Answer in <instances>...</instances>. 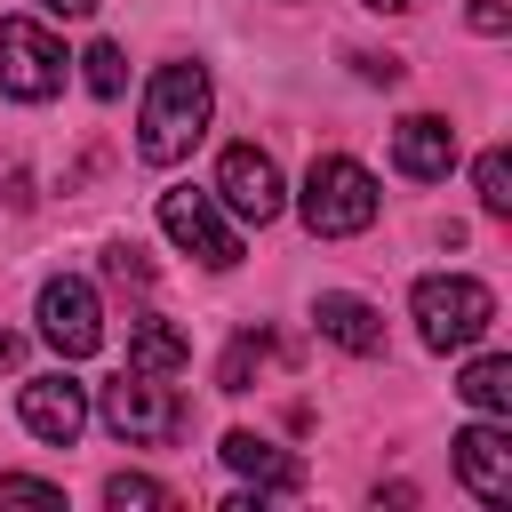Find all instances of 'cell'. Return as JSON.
I'll list each match as a JSON object with an SVG mask.
<instances>
[{"mask_svg":"<svg viewBox=\"0 0 512 512\" xmlns=\"http://www.w3.org/2000/svg\"><path fill=\"white\" fill-rule=\"evenodd\" d=\"M392 168H400L408 184H440V176L456 168V128H448L440 112H408V120L392 128Z\"/></svg>","mask_w":512,"mask_h":512,"instance_id":"obj_10","label":"cell"},{"mask_svg":"<svg viewBox=\"0 0 512 512\" xmlns=\"http://www.w3.org/2000/svg\"><path fill=\"white\" fill-rule=\"evenodd\" d=\"M200 128H208V72H200L192 56H176V64H160L152 88H144L136 152H144L152 168H168V160H184V152L200 144Z\"/></svg>","mask_w":512,"mask_h":512,"instance_id":"obj_1","label":"cell"},{"mask_svg":"<svg viewBox=\"0 0 512 512\" xmlns=\"http://www.w3.org/2000/svg\"><path fill=\"white\" fill-rule=\"evenodd\" d=\"M264 360H272V344H264V336H240V344L224 352V368H216V384H224V392H248Z\"/></svg>","mask_w":512,"mask_h":512,"instance_id":"obj_17","label":"cell"},{"mask_svg":"<svg viewBox=\"0 0 512 512\" xmlns=\"http://www.w3.org/2000/svg\"><path fill=\"white\" fill-rule=\"evenodd\" d=\"M16 416H24V432H32V440L72 448V440L88 432V392H80L72 376H32V384L16 392Z\"/></svg>","mask_w":512,"mask_h":512,"instance_id":"obj_9","label":"cell"},{"mask_svg":"<svg viewBox=\"0 0 512 512\" xmlns=\"http://www.w3.org/2000/svg\"><path fill=\"white\" fill-rule=\"evenodd\" d=\"M40 336L64 352V360H88L96 344H104V312H96V288L88 280H48L40 288Z\"/></svg>","mask_w":512,"mask_h":512,"instance_id":"obj_8","label":"cell"},{"mask_svg":"<svg viewBox=\"0 0 512 512\" xmlns=\"http://www.w3.org/2000/svg\"><path fill=\"white\" fill-rule=\"evenodd\" d=\"M448 448H456V472L480 504H512V440L496 424H464Z\"/></svg>","mask_w":512,"mask_h":512,"instance_id":"obj_11","label":"cell"},{"mask_svg":"<svg viewBox=\"0 0 512 512\" xmlns=\"http://www.w3.org/2000/svg\"><path fill=\"white\" fill-rule=\"evenodd\" d=\"M16 360H24V336H8V328H0V368H16Z\"/></svg>","mask_w":512,"mask_h":512,"instance_id":"obj_25","label":"cell"},{"mask_svg":"<svg viewBox=\"0 0 512 512\" xmlns=\"http://www.w3.org/2000/svg\"><path fill=\"white\" fill-rule=\"evenodd\" d=\"M216 200L240 216V224H272L280 216V168H272V152H256V144H232L224 160H216Z\"/></svg>","mask_w":512,"mask_h":512,"instance_id":"obj_7","label":"cell"},{"mask_svg":"<svg viewBox=\"0 0 512 512\" xmlns=\"http://www.w3.org/2000/svg\"><path fill=\"white\" fill-rule=\"evenodd\" d=\"M0 504H64V488L32 480V472H0Z\"/></svg>","mask_w":512,"mask_h":512,"instance_id":"obj_21","label":"cell"},{"mask_svg":"<svg viewBox=\"0 0 512 512\" xmlns=\"http://www.w3.org/2000/svg\"><path fill=\"white\" fill-rule=\"evenodd\" d=\"M224 464H232L240 480H256V496H264V488H304V464H296L288 448L256 440V432H224Z\"/></svg>","mask_w":512,"mask_h":512,"instance_id":"obj_13","label":"cell"},{"mask_svg":"<svg viewBox=\"0 0 512 512\" xmlns=\"http://www.w3.org/2000/svg\"><path fill=\"white\" fill-rule=\"evenodd\" d=\"M40 16H64V24H80V16H96V0H40Z\"/></svg>","mask_w":512,"mask_h":512,"instance_id":"obj_24","label":"cell"},{"mask_svg":"<svg viewBox=\"0 0 512 512\" xmlns=\"http://www.w3.org/2000/svg\"><path fill=\"white\" fill-rule=\"evenodd\" d=\"M416 328L432 352H464L496 328V296L472 272H432V280H416Z\"/></svg>","mask_w":512,"mask_h":512,"instance_id":"obj_3","label":"cell"},{"mask_svg":"<svg viewBox=\"0 0 512 512\" xmlns=\"http://www.w3.org/2000/svg\"><path fill=\"white\" fill-rule=\"evenodd\" d=\"M472 176H480V208L488 216H512V160H504V144H488Z\"/></svg>","mask_w":512,"mask_h":512,"instance_id":"obj_16","label":"cell"},{"mask_svg":"<svg viewBox=\"0 0 512 512\" xmlns=\"http://www.w3.org/2000/svg\"><path fill=\"white\" fill-rule=\"evenodd\" d=\"M104 504H112V512H152V504H168V488L144 480V472H112V480H104Z\"/></svg>","mask_w":512,"mask_h":512,"instance_id":"obj_18","label":"cell"},{"mask_svg":"<svg viewBox=\"0 0 512 512\" xmlns=\"http://www.w3.org/2000/svg\"><path fill=\"white\" fill-rule=\"evenodd\" d=\"M104 424L128 440V448H168L176 432H184V400L160 384V376H112L104 384Z\"/></svg>","mask_w":512,"mask_h":512,"instance_id":"obj_4","label":"cell"},{"mask_svg":"<svg viewBox=\"0 0 512 512\" xmlns=\"http://www.w3.org/2000/svg\"><path fill=\"white\" fill-rule=\"evenodd\" d=\"M128 368H136V376H176V368H192V336L152 312V320L128 328Z\"/></svg>","mask_w":512,"mask_h":512,"instance_id":"obj_14","label":"cell"},{"mask_svg":"<svg viewBox=\"0 0 512 512\" xmlns=\"http://www.w3.org/2000/svg\"><path fill=\"white\" fill-rule=\"evenodd\" d=\"M160 232L184 248V256H200V264H240V232L216 216V200L208 192H192V184H176V192H160Z\"/></svg>","mask_w":512,"mask_h":512,"instance_id":"obj_6","label":"cell"},{"mask_svg":"<svg viewBox=\"0 0 512 512\" xmlns=\"http://www.w3.org/2000/svg\"><path fill=\"white\" fill-rule=\"evenodd\" d=\"M352 64H360V80H384V88H392V80H400V72H408V64H400V56H352Z\"/></svg>","mask_w":512,"mask_h":512,"instance_id":"obj_23","label":"cell"},{"mask_svg":"<svg viewBox=\"0 0 512 512\" xmlns=\"http://www.w3.org/2000/svg\"><path fill=\"white\" fill-rule=\"evenodd\" d=\"M368 8H392V16H400V8H416V0H368Z\"/></svg>","mask_w":512,"mask_h":512,"instance_id":"obj_26","label":"cell"},{"mask_svg":"<svg viewBox=\"0 0 512 512\" xmlns=\"http://www.w3.org/2000/svg\"><path fill=\"white\" fill-rule=\"evenodd\" d=\"M312 328L328 336V344H344V352H384V320H376V304L368 296H344V288H328L320 304H312Z\"/></svg>","mask_w":512,"mask_h":512,"instance_id":"obj_12","label":"cell"},{"mask_svg":"<svg viewBox=\"0 0 512 512\" xmlns=\"http://www.w3.org/2000/svg\"><path fill=\"white\" fill-rule=\"evenodd\" d=\"M472 32H488V40H504V32H512V16H504V0H472Z\"/></svg>","mask_w":512,"mask_h":512,"instance_id":"obj_22","label":"cell"},{"mask_svg":"<svg viewBox=\"0 0 512 512\" xmlns=\"http://www.w3.org/2000/svg\"><path fill=\"white\" fill-rule=\"evenodd\" d=\"M480 416H512V360L504 352H480L472 368H464V384H456Z\"/></svg>","mask_w":512,"mask_h":512,"instance_id":"obj_15","label":"cell"},{"mask_svg":"<svg viewBox=\"0 0 512 512\" xmlns=\"http://www.w3.org/2000/svg\"><path fill=\"white\" fill-rule=\"evenodd\" d=\"M104 264H112V280H120V288H152V256H144L136 240H112V256H104Z\"/></svg>","mask_w":512,"mask_h":512,"instance_id":"obj_20","label":"cell"},{"mask_svg":"<svg viewBox=\"0 0 512 512\" xmlns=\"http://www.w3.org/2000/svg\"><path fill=\"white\" fill-rule=\"evenodd\" d=\"M80 64H88V88H96L104 104H112V96L128 88V64H120V48H112V40H96V48L80 56Z\"/></svg>","mask_w":512,"mask_h":512,"instance_id":"obj_19","label":"cell"},{"mask_svg":"<svg viewBox=\"0 0 512 512\" xmlns=\"http://www.w3.org/2000/svg\"><path fill=\"white\" fill-rule=\"evenodd\" d=\"M376 176L360 168V160H344V152H320L312 168H304V232L312 240H344V232H368L376 224Z\"/></svg>","mask_w":512,"mask_h":512,"instance_id":"obj_2","label":"cell"},{"mask_svg":"<svg viewBox=\"0 0 512 512\" xmlns=\"http://www.w3.org/2000/svg\"><path fill=\"white\" fill-rule=\"evenodd\" d=\"M0 88L16 104H48L64 88V48L48 40V24H32V16H8L0 24Z\"/></svg>","mask_w":512,"mask_h":512,"instance_id":"obj_5","label":"cell"}]
</instances>
